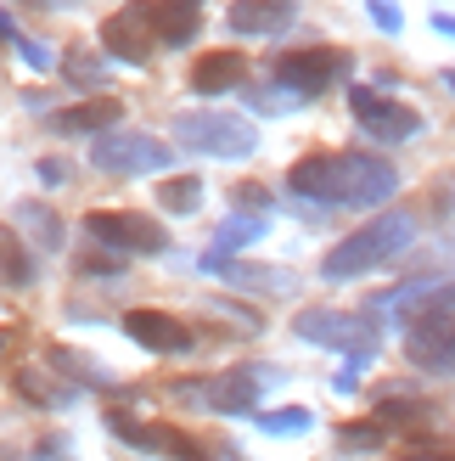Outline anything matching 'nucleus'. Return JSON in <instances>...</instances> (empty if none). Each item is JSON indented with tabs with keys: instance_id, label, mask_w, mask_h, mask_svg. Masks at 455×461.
<instances>
[{
	"instance_id": "nucleus-1",
	"label": "nucleus",
	"mask_w": 455,
	"mask_h": 461,
	"mask_svg": "<svg viewBox=\"0 0 455 461\" xmlns=\"http://www.w3.org/2000/svg\"><path fill=\"white\" fill-rule=\"evenodd\" d=\"M287 192L309 203H343V209H371V203L399 192V169L377 152H309L287 169Z\"/></svg>"
},
{
	"instance_id": "nucleus-2",
	"label": "nucleus",
	"mask_w": 455,
	"mask_h": 461,
	"mask_svg": "<svg viewBox=\"0 0 455 461\" xmlns=\"http://www.w3.org/2000/svg\"><path fill=\"white\" fill-rule=\"evenodd\" d=\"M411 242H416V220L405 214V209H388V214H377L371 225H360L354 237L337 242L326 259H321V276H326V282L366 276V270H377V265H394Z\"/></svg>"
},
{
	"instance_id": "nucleus-3",
	"label": "nucleus",
	"mask_w": 455,
	"mask_h": 461,
	"mask_svg": "<svg viewBox=\"0 0 455 461\" xmlns=\"http://www.w3.org/2000/svg\"><path fill=\"white\" fill-rule=\"evenodd\" d=\"M405 355L416 372L427 377H450L455 366V332H450V282H439V293L405 321Z\"/></svg>"
},
{
	"instance_id": "nucleus-4",
	"label": "nucleus",
	"mask_w": 455,
	"mask_h": 461,
	"mask_svg": "<svg viewBox=\"0 0 455 461\" xmlns=\"http://www.w3.org/2000/svg\"><path fill=\"white\" fill-rule=\"evenodd\" d=\"M174 141L186 152H209V158H247L259 147V130L236 119V113H180Z\"/></svg>"
},
{
	"instance_id": "nucleus-5",
	"label": "nucleus",
	"mask_w": 455,
	"mask_h": 461,
	"mask_svg": "<svg viewBox=\"0 0 455 461\" xmlns=\"http://www.w3.org/2000/svg\"><path fill=\"white\" fill-rule=\"evenodd\" d=\"M169 158L174 152L157 141V135H141V130H107V135H96V147H90V164L102 175H164Z\"/></svg>"
},
{
	"instance_id": "nucleus-6",
	"label": "nucleus",
	"mask_w": 455,
	"mask_h": 461,
	"mask_svg": "<svg viewBox=\"0 0 455 461\" xmlns=\"http://www.w3.org/2000/svg\"><path fill=\"white\" fill-rule=\"evenodd\" d=\"M85 237L102 242L112 253H164L169 237L152 214H135V209H90L85 214Z\"/></svg>"
},
{
	"instance_id": "nucleus-7",
	"label": "nucleus",
	"mask_w": 455,
	"mask_h": 461,
	"mask_svg": "<svg viewBox=\"0 0 455 461\" xmlns=\"http://www.w3.org/2000/svg\"><path fill=\"white\" fill-rule=\"evenodd\" d=\"M343 74H349V57L332 51V45H304V51L276 57V85L292 90V102L299 96H326Z\"/></svg>"
},
{
	"instance_id": "nucleus-8",
	"label": "nucleus",
	"mask_w": 455,
	"mask_h": 461,
	"mask_svg": "<svg viewBox=\"0 0 455 461\" xmlns=\"http://www.w3.org/2000/svg\"><path fill=\"white\" fill-rule=\"evenodd\" d=\"M292 332L309 343H326V349H349L354 360H366L377 349V321L371 315H343V310H304L292 321Z\"/></svg>"
},
{
	"instance_id": "nucleus-9",
	"label": "nucleus",
	"mask_w": 455,
	"mask_h": 461,
	"mask_svg": "<svg viewBox=\"0 0 455 461\" xmlns=\"http://www.w3.org/2000/svg\"><path fill=\"white\" fill-rule=\"evenodd\" d=\"M102 45H107L119 62L147 68V57L157 51V29H152V6H147V0H129L124 12H112V17L102 23Z\"/></svg>"
},
{
	"instance_id": "nucleus-10",
	"label": "nucleus",
	"mask_w": 455,
	"mask_h": 461,
	"mask_svg": "<svg viewBox=\"0 0 455 461\" xmlns=\"http://www.w3.org/2000/svg\"><path fill=\"white\" fill-rule=\"evenodd\" d=\"M354 107V119L366 135H377L382 147H399V141H411V135L422 130V113L416 107H405V102H388V96H377V90H354L349 96Z\"/></svg>"
},
{
	"instance_id": "nucleus-11",
	"label": "nucleus",
	"mask_w": 455,
	"mask_h": 461,
	"mask_svg": "<svg viewBox=\"0 0 455 461\" xmlns=\"http://www.w3.org/2000/svg\"><path fill=\"white\" fill-rule=\"evenodd\" d=\"M107 428L119 433L124 445H135V450H164L174 461H209V450H202L192 433H180V428H141L129 411H107Z\"/></svg>"
},
{
	"instance_id": "nucleus-12",
	"label": "nucleus",
	"mask_w": 455,
	"mask_h": 461,
	"mask_svg": "<svg viewBox=\"0 0 455 461\" xmlns=\"http://www.w3.org/2000/svg\"><path fill=\"white\" fill-rule=\"evenodd\" d=\"M124 332L141 343V349H152V355H192L197 349V332L186 327V321L164 315V310H129Z\"/></svg>"
},
{
	"instance_id": "nucleus-13",
	"label": "nucleus",
	"mask_w": 455,
	"mask_h": 461,
	"mask_svg": "<svg viewBox=\"0 0 455 461\" xmlns=\"http://www.w3.org/2000/svg\"><path fill=\"white\" fill-rule=\"evenodd\" d=\"M270 383V372H225V377H214L209 388H186V394H202V405H214V411H225V417H242V411H254L259 405V388Z\"/></svg>"
},
{
	"instance_id": "nucleus-14",
	"label": "nucleus",
	"mask_w": 455,
	"mask_h": 461,
	"mask_svg": "<svg viewBox=\"0 0 455 461\" xmlns=\"http://www.w3.org/2000/svg\"><path fill=\"white\" fill-rule=\"evenodd\" d=\"M231 23L236 34H281L299 23V0H231Z\"/></svg>"
},
{
	"instance_id": "nucleus-15",
	"label": "nucleus",
	"mask_w": 455,
	"mask_h": 461,
	"mask_svg": "<svg viewBox=\"0 0 455 461\" xmlns=\"http://www.w3.org/2000/svg\"><path fill=\"white\" fill-rule=\"evenodd\" d=\"M119 119H124L119 96H90L79 107H67V113H51V130H62V135H107V130H119Z\"/></svg>"
},
{
	"instance_id": "nucleus-16",
	"label": "nucleus",
	"mask_w": 455,
	"mask_h": 461,
	"mask_svg": "<svg viewBox=\"0 0 455 461\" xmlns=\"http://www.w3.org/2000/svg\"><path fill=\"white\" fill-rule=\"evenodd\" d=\"M247 85V57L242 51H209L192 68V90L202 96H219V90H242Z\"/></svg>"
},
{
	"instance_id": "nucleus-17",
	"label": "nucleus",
	"mask_w": 455,
	"mask_h": 461,
	"mask_svg": "<svg viewBox=\"0 0 455 461\" xmlns=\"http://www.w3.org/2000/svg\"><path fill=\"white\" fill-rule=\"evenodd\" d=\"M197 23H202V0H157L152 6V29L164 45H192Z\"/></svg>"
},
{
	"instance_id": "nucleus-18",
	"label": "nucleus",
	"mask_w": 455,
	"mask_h": 461,
	"mask_svg": "<svg viewBox=\"0 0 455 461\" xmlns=\"http://www.w3.org/2000/svg\"><path fill=\"white\" fill-rule=\"evenodd\" d=\"M0 287H34V259L6 225H0Z\"/></svg>"
},
{
	"instance_id": "nucleus-19",
	"label": "nucleus",
	"mask_w": 455,
	"mask_h": 461,
	"mask_svg": "<svg viewBox=\"0 0 455 461\" xmlns=\"http://www.w3.org/2000/svg\"><path fill=\"white\" fill-rule=\"evenodd\" d=\"M197 203H202V175H169V180H157V209L192 214Z\"/></svg>"
},
{
	"instance_id": "nucleus-20",
	"label": "nucleus",
	"mask_w": 455,
	"mask_h": 461,
	"mask_svg": "<svg viewBox=\"0 0 455 461\" xmlns=\"http://www.w3.org/2000/svg\"><path fill=\"white\" fill-rule=\"evenodd\" d=\"M17 230H29L40 248H62V220L45 209V203H22V209H17ZM29 237H22V242H29Z\"/></svg>"
},
{
	"instance_id": "nucleus-21",
	"label": "nucleus",
	"mask_w": 455,
	"mask_h": 461,
	"mask_svg": "<svg viewBox=\"0 0 455 461\" xmlns=\"http://www.w3.org/2000/svg\"><path fill=\"white\" fill-rule=\"evenodd\" d=\"M17 394L34 400V405H67V400H74V388L45 383V372H17Z\"/></svg>"
},
{
	"instance_id": "nucleus-22",
	"label": "nucleus",
	"mask_w": 455,
	"mask_h": 461,
	"mask_svg": "<svg viewBox=\"0 0 455 461\" xmlns=\"http://www.w3.org/2000/svg\"><path fill=\"white\" fill-rule=\"evenodd\" d=\"M422 417H427L422 400H382V405H377V428H382V433L411 428V422H422Z\"/></svg>"
},
{
	"instance_id": "nucleus-23",
	"label": "nucleus",
	"mask_w": 455,
	"mask_h": 461,
	"mask_svg": "<svg viewBox=\"0 0 455 461\" xmlns=\"http://www.w3.org/2000/svg\"><path fill=\"white\" fill-rule=\"evenodd\" d=\"M259 230H264V220H247V214L225 220L219 225V259H225V253H236V248H247V242H259Z\"/></svg>"
},
{
	"instance_id": "nucleus-24",
	"label": "nucleus",
	"mask_w": 455,
	"mask_h": 461,
	"mask_svg": "<svg viewBox=\"0 0 455 461\" xmlns=\"http://www.w3.org/2000/svg\"><path fill=\"white\" fill-rule=\"evenodd\" d=\"M231 282H236V287H247V282H254L259 293H287V287H292V276H287V270H259V265H236V270H231Z\"/></svg>"
},
{
	"instance_id": "nucleus-25",
	"label": "nucleus",
	"mask_w": 455,
	"mask_h": 461,
	"mask_svg": "<svg viewBox=\"0 0 455 461\" xmlns=\"http://www.w3.org/2000/svg\"><path fill=\"white\" fill-rule=\"evenodd\" d=\"M309 422H315V417H309L304 405H287V411H270V417H259L264 433H304Z\"/></svg>"
},
{
	"instance_id": "nucleus-26",
	"label": "nucleus",
	"mask_w": 455,
	"mask_h": 461,
	"mask_svg": "<svg viewBox=\"0 0 455 461\" xmlns=\"http://www.w3.org/2000/svg\"><path fill=\"white\" fill-rule=\"evenodd\" d=\"M337 439H343L349 450H371V445H382V439H388V433H382L377 422H371V428H360V422H349V428H337Z\"/></svg>"
},
{
	"instance_id": "nucleus-27",
	"label": "nucleus",
	"mask_w": 455,
	"mask_h": 461,
	"mask_svg": "<svg viewBox=\"0 0 455 461\" xmlns=\"http://www.w3.org/2000/svg\"><path fill=\"white\" fill-rule=\"evenodd\" d=\"M231 197H236V209H242V214H247V209H254V214H264V209H270V192H264V186H254V180H242Z\"/></svg>"
},
{
	"instance_id": "nucleus-28",
	"label": "nucleus",
	"mask_w": 455,
	"mask_h": 461,
	"mask_svg": "<svg viewBox=\"0 0 455 461\" xmlns=\"http://www.w3.org/2000/svg\"><path fill=\"white\" fill-rule=\"evenodd\" d=\"M17 51H22V62H29V68H40V74L51 68V51H45L40 40H22V34H17Z\"/></svg>"
},
{
	"instance_id": "nucleus-29",
	"label": "nucleus",
	"mask_w": 455,
	"mask_h": 461,
	"mask_svg": "<svg viewBox=\"0 0 455 461\" xmlns=\"http://www.w3.org/2000/svg\"><path fill=\"white\" fill-rule=\"evenodd\" d=\"M62 74H74L79 85H96V68H90V57H85V51H67V68H62Z\"/></svg>"
},
{
	"instance_id": "nucleus-30",
	"label": "nucleus",
	"mask_w": 455,
	"mask_h": 461,
	"mask_svg": "<svg viewBox=\"0 0 455 461\" xmlns=\"http://www.w3.org/2000/svg\"><path fill=\"white\" fill-rule=\"evenodd\" d=\"M366 6H371V17H377L388 34H399V6H394V0H366Z\"/></svg>"
},
{
	"instance_id": "nucleus-31",
	"label": "nucleus",
	"mask_w": 455,
	"mask_h": 461,
	"mask_svg": "<svg viewBox=\"0 0 455 461\" xmlns=\"http://www.w3.org/2000/svg\"><path fill=\"white\" fill-rule=\"evenodd\" d=\"M79 270H85V276H119L124 265H119V253H112V259H102V253H90V259H79Z\"/></svg>"
},
{
	"instance_id": "nucleus-32",
	"label": "nucleus",
	"mask_w": 455,
	"mask_h": 461,
	"mask_svg": "<svg viewBox=\"0 0 455 461\" xmlns=\"http://www.w3.org/2000/svg\"><path fill=\"white\" fill-rule=\"evenodd\" d=\"M40 180H51V186H57V180H67V169H62V164H51V158H45V164H40Z\"/></svg>"
},
{
	"instance_id": "nucleus-33",
	"label": "nucleus",
	"mask_w": 455,
	"mask_h": 461,
	"mask_svg": "<svg viewBox=\"0 0 455 461\" xmlns=\"http://www.w3.org/2000/svg\"><path fill=\"white\" fill-rule=\"evenodd\" d=\"M22 6H40V12H57V6H79V0H22Z\"/></svg>"
},
{
	"instance_id": "nucleus-34",
	"label": "nucleus",
	"mask_w": 455,
	"mask_h": 461,
	"mask_svg": "<svg viewBox=\"0 0 455 461\" xmlns=\"http://www.w3.org/2000/svg\"><path fill=\"white\" fill-rule=\"evenodd\" d=\"M0 40H17V23H12L6 12H0Z\"/></svg>"
},
{
	"instance_id": "nucleus-35",
	"label": "nucleus",
	"mask_w": 455,
	"mask_h": 461,
	"mask_svg": "<svg viewBox=\"0 0 455 461\" xmlns=\"http://www.w3.org/2000/svg\"><path fill=\"white\" fill-rule=\"evenodd\" d=\"M411 461H450V456H411Z\"/></svg>"
},
{
	"instance_id": "nucleus-36",
	"label": "nucleus",
	"mask_w": 455,
	"mask_h": 461,
	"mask_svg": "<svg viewBox=\"0 0 455 461\" xmlns=\"http://www.w3.org/2000/svg\"><path fill=\"white\" fill-rule=\"evenodd\" d=\"M0 343H6V332H0Z\"/></svg>"
}]
</instances>
